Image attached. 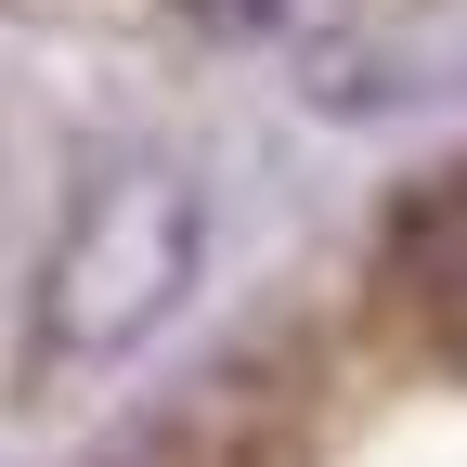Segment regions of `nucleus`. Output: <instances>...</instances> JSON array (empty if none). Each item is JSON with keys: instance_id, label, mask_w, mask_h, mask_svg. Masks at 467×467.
I'll return each instance as SVG.
<instances>
[{"instance_id": "1", "label": "nucleus", "mask_w": 467, "mask_h": 467, "mask_svg": "<svg viewBox=\"0 0 467 467\" xmlns=\"http://www.w3.org/2000/svg\"><path fill=\"white\" fill-rule=\"evenodd\" d=\"M182 285H195V182L182 169H117V182H91V208L66 221V247H52V273H39L26 377L117 364L143 325H169Z\"/></svg>"}, {"instance_id": "2", "label": "nucleus", "mask_w": 467, "mask_h": 467, "mask_svg": "<svg viewBox=\"0 0 467 467\" xmlns=\"http://www.w3.org/2000/svg\"><path fill=\"white\" fill-rule=\"evenodd\" d=\"M299 454H312V402H299V377L234 364V377L195 389L169 429H143L117 467H299Z\"/></svg>"}, {"instance_id": "3", "label": "nucleus", "mask_w": 467, "mask_h": 467, "mask_svg": "<svg viewBox=\"0 0 467 467\" xmlns=\"http://www.w3.org/2000/svg\"><path fill=\"white\" fill-rule=\"evenodd\" d=\"M389 312L416 325L441 364H467V169H441V182L389 221Z\"/></svg>"}, {"instance_id": "4", "label": "nucleus", "mask_w": 467, "mask_h": 467, "mask_svg": "<svg viewBox=\"0 0 467 467\" xmlns=\"http://www.w3.org/2000/svg\"><path fill=\"white\" fill-rule=\"evenodd\" d=\"M195 14H221V26H285V14H312V0H195Z\"/></svg>"}]
</instances>
